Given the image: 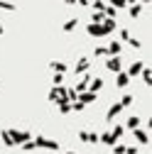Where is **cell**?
Returning <instances> with one entry per match:
<instances>
[{"label":"cell","mask_w":152,"mask_h":154,"mask_svg":"<svg viewBox=\"0 0 152 154\" xmlns=\"http://www.w3.org/2000/svg\"><path fill=\"white\" fill-rule=\"evenodd\" d=\"M108 69H113V71H118V69H120V61H118V59H110V61H108Z\"/></svg>","instance_id":"obj_9"},{"label":"cell","mask_w":152,"mask_h":154,"mask_svg":"<svg viewBox=\"0 0 152 154\" xmlns=\"http://www.w3.org/2000/svg\"><path fill=\"white\" fill-rule=\"evenodd\" d=\"M98 142H103V144L113 147V144H116V137H113L110 132H103V134H98Z\"/></svg>","instance_id":"obj_4"},{"label":"cell","mask_w":152,"mask_h":154,"mask_svg":"<svg viewBox=\"0 0 152 154\" xmlns=\"http://www.w3.org/2000/svg\"><path fill=\"white\" fill-rule=\"evenodd\" d=\"M88 142L96 144V142H98V134H96V132H88Z\"/></svg>","instance_id":"obj_16"},{"label":"cell","mask_w":152,"mask_h":154,"mask_svg":"<svg viewBox=\"0 0 152 154\" xmlns=\"http://www.w3.org/2000/svg\"><path fill=\"white\" fill-rule=\"evenodd\" d=\"M86 66H88V61H86V59H81V61H79V66H76V69H79V71H84Z\"/></svg>","instance_id":"obj_17"},{"label":"cell","mask_w":152,"mask_h":154,"mask_svg":"<svg viewBox=\"0 0 152 154\" xmlns=\"http://www.w3.org/2000/svg\"><path fill=\"white\" fill-rule=\"evenodd\" d=\"M110 134H113V137H116V140H120L123 134H125V127H123V125H116V127H113V132H110Z\"/></svg>","instance_id":"obj_6"},{"label":"cell","mask_w":152,"mask_h":154,"mask_svg":"<svg viewBox=\"0 0 152 154\" xmlns=\"http://www.w3.org/2000/svg\"><path fill=\"white\" fill-rule=\"evenodd\" d=\"M125 83H128V76H125V73H120V76H118V86H120V88H123V86H125Z\"/></svg>","instance_id":"obj_14"},{"label":"cell","mask_w":152,"mask_h":154,"mask_svg":"<svg viewBox=\"0 0 152 154\" xmlns=\"http://www.w3.org/2000/svg\"><path fill=\"white\" fill-rule=\"evenodd\" d=\"M125 147L128 144H113V154H125Z\"/></svg>","instance_id":"obj_8"},{"label":"cell","mask_w":152,"mask_h":154,"mask_svg":"<svg viewBox=\"0 0 152 154\" xmlns=\"http://www.w3.org/2000/svg\"><path fill=\"white\" fill-rule=\"evenodd\" d=\"M93 98H96V93H88V95H84V98H81L79 103H84V105H86V103H91Z\"/></svg>","instance_id":"obj_13"},{"label":"cell","mask_w":152,"mask_h":154,"mask_svg":"<svg viewBox=\"0 0 152 154\" xmlns=\"http://www.w3.org/2000/svg\"><path fill=\"white\" fill-rule=\"evenodd\" d=\"M0 34H3V27H0Z\"/></svg>","instance_id":"obj_19"},{"label":"cell","mask_w":152,"mask_h":154,"mask_svg":"<svg viewBox=\"0 0 152 154\" xmlns=\"http://www.w3.org/2000/svg\"><path fill=\"white\" fill-rule=\"evenodd\" d=\"M66 154H79V152H66Z\"/></svg>","instance_id":"obj_18"},{"label":"cell","mask_w":152,"mask_h":154,"mask_svg":"<svg viewBox=\"0 0 152 154\" xmlns=\"http://www.w3.org/2000/svg\"><path fill=\"white\" fill-rule=\"evenodd\" d=\"M8 134H10V140H12V144H22V142L32 140V137H30V132H20V130H10Z\"/></svg>","instance_id":"obj_2"},{"label":"cell","mask_w":152,"mask_h":154,"mask_svg":"<svg viewBox=\"0 0 152 154\" xmlns=\"http://www.w3.org/2000/svg\"><path fill=\"white\" fill-rule=\"evenodd\" d=\"M0 137H3V144H5V147H15V144H12V140H10V134H8V130L0 132Z\"/></svg>","instance_id":"obj_7"},{"label":"cell","mask_w":152,"mask_h":154,"mask_svg":"<svg viewBox=\"0 0 152 154\" xmlns=\"http://www.w3.org/2000/svg\"><path fill=\"white\" fill-rule=\"evenodd\" d=\"M138 125H140V118H130V120H128V127H130V130H135Z\"/></svg>","instance_id":"obj_10"},{"label":"cell","mask_w":152,"mask_h":154,"mask_svg":"<svg viewBox=\"0 0 152 154\" xmlns=\"http://www.w3.org/2000/svg\"><path fill=\"white\" fill-rule=\"evenodd\" d=\"M34 147H40V149H52V152H56V149H59V142H54V140H49V137H37V140H34Z\"/></svg>","instance_id":"obj_1"},{"label":"cell","mask_w":152,"mask_h":154,"mask_svg":"<svg viewBox=\"0 0 152 154\" xmlns=\"http://www.w3.org/2000/svg\"><path fill=\"white\" fill-rule=\"evenodd\" d=\"M120 110H123V105H113V108L108 110V120H113V118H118V115H120Z\"/></svg>","instance_id":"obj_5"},{"label":"cell","mask_w":152,"mask_h":154,"mask_svg":"<svg viewBox=\"0 0 152 154\" xmlns=\"http://www.w3.org/2000/svg\"><path fill=\"white\" fill-rule=\"evenodd\" d=\"M132 134H135V140H138L140 144H147V142H150V134H147L145 130H138V127H135V132H132Z\"/></svg>","instance_id":"obj_3"},{"label":"cell","mask_w":152,"mask_h":154,"mask_svg":"<svg viewBox=\"0 0 152 154\" xmlns=\"http://www.w3.org/2000/svg\"><path fill=\"white\" fill-rule=\"evenodd\" d=\"M79 142L88 144V132H86V130H81V132H79Z\"/></svg>","instance_id":"obj_11"},{"label":"cell","mask_w":152,"mask_h":154,"mask_svg":"<svg viewBox=\"0 0 152 154\" xmlns=\"http://www.w3.org/2000/svg\"><path fill=\"white\" fill-rule=\"evenodd\" d=\"M22 149H25V152H32V149H34V142H32V140L22 142Z\"/></svg>","instance_id":"obj_12"},{"label":"cell","mask_w":152,"mask_h":154,"mask_svg":"<svg viewBox=\"0 0 152 154\" xmlns=\"http://www.w3.org/2000/svg\"><path fill=\"white\" fill-rule=\"evenodd\" d=\"M130 103H132V95H125V98H123V100H120V105H123V108H128V105H130Z\"/></svg>","instance_id":"obj_15"}]
</instances>
